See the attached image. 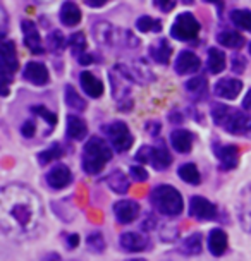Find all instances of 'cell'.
Instances as JSON below:
<instances>
[{
    "label": "cell",
    "mask_w": 251,
    "mask_h": 261,
    "mask_svg": "<svg viewBox=\"0 0 251 261\" xmlns=\"http://www.w3.org/2000/svg\"><path fill=\"white\" fill-rule=\"evenodd\" d=\"M43 220L40 196L22 184H9L0 191V227L14 241H26L38 234Z\"/></svg>",
    "instance_id": "1"
},
{
    "label": "cell",
    "mask_w": 251,
    "mask_h": 261,
    "mask_svg": "<svg viewBox=\"0 0 251 261\" xmlns=\"http://www.w3.org/2000/svg\"><path fill=\"white\" fill-rule=\"evenodd\" d=\"M212 119L215 125L225 129L229 134L236 136H249L251 138V115L243 110L231 109L227 105H213Z\"/></svg>",
    "instance_id": "2"
},
{
    "label": "cell",
    "mask_w": 251,
    "mask_h": 261,
    "mask_svg": "<svg viewBox=\"0 0 251 261\" xmlns=\"http://www.w3.org/2000/svg\"><path fill=\"white\" fill-rule=\"evenodd\" d=\"M112 144L107 143L104 138H90L83 148V170L88 175H98L104 172L107 163L112 160Z\"/></svg>",
    "instance_id": "3"
},
{
    "label": "cell",
    "mask_w": 251,
    "mask_h": 261,
    "mask_svg": "<svg viewBox=\"0 0 251 261\" xmlns=\"http://www.w3.org/2000/svg\"><path fill=\"white\" fill-rule=\"evenodd\" d=\"M93 36H95L96 43L107 48H126L134 50L139 46V40L128 30H120L105 21H98L91 28Z\"/></svg>",
    "instance_id": "4"
},
{
    "label": "cell",
    "mask_w": 251,
    "mask_h": 261,
    "mask_svg": "<svg viewBox=\"0 0 251 261\" xmlns=\"http://www.w3.org/2000/svg\"><path fill=\"white\" fill-rule=\"evenodd\" d=\"M150 203L157 212L165 217H178L183 213L184 208L183 196L169 184H160L153 188L150 193Z\"/></svg>",
    "instance_id": "5"
},
{
    "label": "cell",
    "mask_w": 251,
    "mask_h": 261,
    "mask_svg": "<svg viewBox=\"0 0 251 261\" xmlns=\"http://www.w3.org/2000/svg\"><path fill=\"white\" fill-rule=\"evenodd\" d=\"M110 79V88H112V95L117 101L119 110H131L133 109V98H131V86L134 81L126 74L119 65H115L112 71L109 72Z\"/></svg>",
    "instance_id": "6"
},
{
    "label": "cell",
    "mask_w": 251,
    "mask_h": 261,
    "mask_svg": "<svg viewBox=\"0 0 251 261\" xmlns=\"http://www.w3.org/2000/svg\"><path fill=\"white\" fill-rule=\"evenodd\" d=\"M0 59H2V64H0V74H2V95L6 96L9 93V85L12 81L14 72L19 69V62H17V54H16V45L11 40H4L2 45H0Z\"/></svg>",
    "instance_id": "7"
},
{
    "label": "cell",
    "mask_w": 251,
    "mask_h": 261,
    "mask_svg": "<svg viewBox=\"0 0 251 261\" xmlns=\"http://www.w3.org/2000/svg\"><path fill=\"white\" fill-rule=\"evenodd\" d=\"M104 133H105V136L109 138V143L112 144L114 151H117V153L128 151L134 143L131 130H129L128 124L122 122V120H115L112 124L104 125Z\"/></svg>",
    "instance_id": "8"
},
{
    "label": "cell",
    "mask_w": 251,
    "mask_h": 261,
    "mask_svg": "<svg viewBox=\"0 0 251 261\" xmlns=\"http://www.w3.org/2000/svg\"><path fill=\"white\" fill-rule=\"evenodd\" d=\"M202 24L191 12H183L175 17L174 24L170 26V35L172 38L179 41H193L199 35Z\"/></svg>",
    "instance_id": "9"
},
{
    "label": "cell",
    "mask_w": 251,
    "mask_h": 261,
    "mask_svg": "<svg viewBox=\"0 0 251 261\" xmlns=\"http://www.w3.org/2000/svg\"><path fill=\"white\" fill-rule=\"evenodd\" d=\"M136 160L148 163L155 170H165L170 167L172 155L164 144H157V146H141L136 153Z\"/></svg>",
    "instance_id": "10"
},
{
    "label": "cell",
    "mask_w": 251,
    "mask_h": 261,
    "mask_svg": "<svg viewBox=\"0 0 251 261\" xmlns=\"http://www.w3.org/2000/svg\"><path fill=\"white\" fill-rule=\"evenodd\" d=\"M189 215L196 220H217L218 217V210L212 201H208L203 196H193L189 199Z\"/></svg>",
    "instance_id": "11"
},
{
    "label": "cell",
    "mask_w": 251,
    "mask_h": 261,
    "mask_svg": "<svg viewBox=\"0 0 251 261\" xmlns=\"http://www.w3.org/2000/svg\"><path fill=\"white\" fill-rule=\"evenodd\" d=\"M213 153H215L217 160H218V167L222 170H232L238 167L239 163V148L234 146V144H220L215 143L213 144Z\"/></svg>",
    "instance_id": "12"
},
{
    "label": "cell",
    "mask_w": 251,
    "mask_h": 261,
    "mask_svg": "<svg viewBox=\"0 0 251 261\" xmlns=\"http://www.w3.org/2000/svg\"><path fill=\"white\" fill-rule=\"evenodd\" d=\"M21 30H22V38H24L26 48L35 55L43 54L45 48H43V45H41V36H40V31L35 22L30 19H22Z\"/></svg>",
    "instance_id": "13"
},
{
    "label": "cell",
    "mask_w": 251,
    "mask_h": 261,
    "mask_svg": "<svg viewBox=\"0 0 251 261\" xmlns=\"http://www.w3.org/2000/svg\"><path fill=\"white\" fill-rule=\"evenodd\" d=\"M117 65L133 79L134 83H141V85H145V83L153 79V72L148 69L145 60H131V62H120Z\"/></svg>",
    "instance_id": "14"
},
{
    "label": "cell",
    "mask_w": 251,
    "mask_h": 261,
    "mask_svg": "<svg viewBox=\"0 0 251 261\" xmlns=\"http://www.w3.org/2000/svg\"><path fill=\"white\" fill-rule=\"evenodd\" d=\"M114 217L120 225L133 223L139 217V204L133 199H120L114 204Z\"/></svg>",
    "instance_id": "15"
},
{
    "label": "cell",
    "mask_w": 251,
    "mask_h": 261,
    "mask_svg": "<svg viewBox=\"0 0 251 261\" xmlns=\"http://www.w3.org/2000/svg\"><path fill=\"white\" fill-rule=\"evenodd\" d=\"M238 218L243 230L251 236V182L241 191L238 201Z\"/></svg>",
    "instance_id": "16"
},
{
    "label": "cell",
    "mask_w": 251,
    "mask_h": 261,
    "mask_svg": "<svg viewBox=\"0 0 251 261\" xmlns=\"http://www.w3.org/2000/svg\"><path fill=\"white\" fill-rule=\"evenodd\" d=\"M202 67V60L196 54L189 52V50H184L178 55L175 59V64H174V69L179 76H188V74H194L199 71Z\"/></svg>",
    "instance_id": "17"
},
{
    "label": "cell",
    "mask_w": 251,
    "mask_h": 261,
    "mask_svg": "<svg viewBox=\"0 0 251 261\" xmlns=\"http://www.w3.org/2000/svg\"><path fill=\"white\" fill-rule=\"evenodd\" d=\"M241 90H243V83L236 77H222L213 86V93L218 98H224V100H234V98H238Z\"/></svg>",
    "instance_id": "18"
},
{
    "label": "cell",
    "mask_w": 251,
    "mask_h": 261,
    "mask_svg": "<svg viewBox=\"0 0 251 261\" xmlns=\"http://www.w3.org/2000/svg\"><path fill=\"white\" fill-rule=\"evenodd\" d=\"M22 77L35 86H45L50 81V74L45 64L41 62H28L22 72Z\"/></svg>",
    "instance_id": "19"
},
{
    "label": "cell",
    "mask_w": 251,
    "mask_h": 261,
    "mask_svg": "<svg viewBox=\"0 0 251 261\" xmlns=\"http://www.w3.org/2000/svg\"><path fill=\"white\" fill-rule=\"evenodd\" d=\"M119 246L128 253H141L148 248V239L141 232H124L119 237Z\"/></svg>",
    "instance_id": "20"
},
{
    "label": "cell",
    "mask_w": 251,
    "mask_h": 261,
    "mask_svg": "<svg viewBox=\"0 0 251 261\" xmlns=\"http://www.w3.org/2000/svg\"><path fill=\"white\" fill-rule=\"evenodd\" d=\"M71 180H72L71 170H69V167L62 165V163H59V165H55L54 169L46 172V184L52 189H64L66 186H69Z\"/></svg>",
    "instance_id": "21"
},
{
    "label": "cell",
    "mask_w": 251,
    "mask_h": 261,
    "mask_svg": "<svg viewBox=\"0 0 251 261\" xmlns=\"http://www.w3.org/2000/svg\"><path fill=\"white\" fill-rule=\"evenodd\" d=\"M59 19H60V22H62L64 26H67V28L78 26V24H80V21H81V9L78 7L76 2L67 0V2H64L62 7H60Z\"/></svg>",
    "instance_id": "22"
},
{
    "label": "cell",
    "mask_w": 251,
    "mask_h": 261,
    "mask_svg": "<svg viewBox=\"0 0 251 261\" xmlns=\"http://www.w3.org/2000/svg\"><path fill=\"white\" fill-rule=\"evenodd\" d=\"M80 83H81L83 91H85L90 98H100L104 95V85H102L100 79L96 76H93L91 72H88V71L81 72Z\"/></svg>",
    "instance_id": "23"
},
{
    "label": "cell",
    "mask_w": 251,
    "mask_h": 261,
    "mask_svg": "<svg viewBox=\"0 0 251 261\" xmlns=\"http://www.w3.org/2000/svg\"><path fill=\"white\" fill-rule=\"evenodd\" d=\"M227 244H229V239H227V234L222 228H213L208 234V251L213 256H222L227 251Z\"/></svg>",
    "instance_id": "24"
},
{
    "label": "cell",
    "mask_w": 251,
    "mask_h": 261,
    "mask_svg": "<svg viewBox=\"0 0 251 261\" xmlns=\"http://www.w3.org/2000/svg\"><path fill=\"white\" fill-rule=\"evenodd\" d=\"M170 144L175 151L189 153L193 148V134L186 129H175L170 133Z\"/></svg>",
    "instance_id": "25"
},
{
    "label": "cell",
    "mask_w": 251,
    "mask_h": 261,
    "mask_svg": "<svg viewBox=\"0 0 251 261\" xmlns=\"http://www.w3.org/2000/svg\"><path fill=\"white\" fill-rule=\"evenodd\" d=\"M170 55H172V46H170V43L165 38L157 40V43H153L150 46V57H152V60H153V62H157V64H160V65L169 64Z\"/></svg>",
    "instance_id": "26"
},
{
    "label": "cell",
    "mask_w": 251,
    "mask_h": 261,
    "mask_svg": "<svg viewBox=\"0 0 251 261\" xmlns=\"http://www.w3.org/2000/svg\"><path fill=\"white\" fill-rule=\"evenodd\" d=\"M88 134V125L78 115H67V136L74 141H81Z\"/></svg>",
    "instance_id": "27"
},
{
    "label": "cell",
    "mask_w": 251,
    "mask_h": 261,
    "mask_svg": "<svg viewBox=\"0 0 251 261\" xmlns=\"http://www.w3.org/2000/svg\"><path fill=\"white\" fill-rule=\"evenodd\" d=\"M179 253L184 254V256H196L202 253L203 249V237L202 234H191L189 237H186V239L179 244Z\"/></svg>",
    "instance_id": "28"
},
{
    "label": "cell",
    "mask_w": 251,
    "mask_h": 261,
    "mask_svg": "<svg viewBox=\"0 0 251 261\" xmlns=\"http://www.w3.org/2000/svg\"><path fill=\"white\" fill-rule=\"evenodd\" d=\"M217 41L222 46H225V48H232V50H238L244 45L243 35H239L238 31H232V30H224L218 33Z\"/></svg>",
    "instance_id": "29"
},
{
    "label": "cell",
    "mask_w": 251,
    "mask_h": 261,
    "mask_svg": "<svg viewBox=\"0 0 251 261\" xmlns=\"http://www.w3.org/2000/svg\"><path fill=\"white\" fill-rule=\"evenodd\" d=\"M107 184L109 188L117 194H126L129 191V179L122 170H114L107 177Z\"/></svg>",
    "instance_id": "30"
},
{
    "label": "cell",
    "mask_w": 251,
    "mask_h": 261,
    "mask_svg": "<svg viewBox=\"0 0 251 261\" xmlns=\"http://www.w3.org/2000/svg\"><path fill=\"white\" fill-rule=\"evenodd\" d=\"M207 65H208V71H210V74H220L225 69V54L222 52V50L215 48V46L208 48Z\"/></svg>",
    "instance_id": "31"
},
{
    "label": "cell",
    "mask_w": 251,
    "mask_h": 261,
    "mask_svg": "<svg viewBox=\"0 0 251 261\" xmlns=\"http://www.w3.org/2000/svg\"><path fill=\"white\" fill-rule=\"evenodd\" d=\"M208 90V81L205 76H194L186 83V91L189 93L193 98H203L207 95Z\"/></svg>",
    "instance_id": "32"
},
{
    "label": "cell",
    "mask_w": 251,
    "mask_h": 261,
    "mask_svg": "<svg viewBox=\"0 0 251 261\" xmlns=\"http://www.w3.org/2000/svg\"><path fill=\"white\" fill-rule=\"evenodd\" d=\"M178 175L184 180L186 184L198 186L199 182H202V175H199V170L194 163H184V165H181L179 170H178Z\"/></svg>",
    "instance_id": "33"
},
{
    "label": "cell",
    "mask_w": 251,
    "mask_h": 261,
    "mask_svg": "<svg viewBox=\"0 0 251 261\" xmlns=\"http://www.w3.org/2000/svg\"><path fill=\"white\" fill-rule=\"evenodd\" d=\"M66 45H67V40H66V36H64L62 31L55 30L46 36V48L55 55L62 54L64 50H66Z\"/></svg>",
    "instance_id": "34"
},
{
    "label": "cell",
    "mask_w": 251,
    "mask_h": 261,
    "mask_svg": "<svg viewBox=\"0 0 251 261\" xmlns=\"http://www.w3.org/2000/svg\"><path fill=\"white\" fill-rule=\"evenodd\" d=\"M67 45H69V48H71V54L74 55V57L80 59L81 55L86 54L88 41H86V36L83 35V33H74V35L69 36Z\"/></svg>",
    "instance_id": "35"
},
{
    "label": "cell",
    "mask_w": 251,
    "mask_h": 261,
    "mask_svg": "<svg viewBox=\"0 0 251 261\" xmlns=\"http://www.w3.org/2000/svg\"><path fill=\"white\" fill-rule=\"evenodd\" d=\"M64 98H66V103L69 109L76 110V112H81L86 109V101L83 100V96L74 90L72 86H66V90H64Z\"/></svg>",
    "instance_id": "36"
},
{
    "label": "cell",
    "mask_w": 251,
    "mask_h": 261,
    "mask_svg": "<svg viewBox=\"0 0 251 261\" xmlns=\"http://www.w3.org/2000/svg\"><path fill=\"white\" fill-rule=\"evenodd\" d=\"M231 21L234 26L251 33V11H246V9H234V11L231 12Z\"/></svg>",
    "instance_id": "37"
},
{
    "label": "cell",
    "mask_w": 251,
    "mask_h": 261,
    "mask_svg": "<svg viewBox=\"0 0 251 261\" xmlns=\"http://www.w3.org/2000/svg\"><path fill=\"white\" fill-rule=\"evenodd\" d=\"M136 28L138 31L141 33H160L162 31V22L159 19L152 16H141L139 19L136 21Z\"/></svg>",
    "instance_id": "38"
},
{
    "label": "cell",
    "mask_w": 251,
    "mask_h": 261,
    "mask_svg": "<svg viewBox=\"0 0 251 261\" xmlns=\"http://www.w3.org/2000/svg\"><path fill=\"white\" fill-rule=\"evenodd\" d=\"M62 155H64L62 146H60L59 143H54L52 146L48 148V150H43V151L40 153V155H38V163H40V165H46V163L57 160V158H62Z\"/></svg>",
    "instance_id": "39"
},
{
    "label": "cell",
    "mask_w": 251,
    "mask_h": 261,
    "mask_svg": "<svg viewBox=\"0 0 251 261\" xmlns=\"http://www.w3.org/2000/svg\"><path fill=\"white\" fill-rule=\"evenodd\" d=\"M30 112L33 115H36V117H40V119H43L46 124H48V129H52L55 124H57V115L54 114L52 110H48L46 107L43 105H35V107H31Z\"/></svg>",
    "instance_id": "40"
},
{
    "label": "cell",
    "mask_w": 251,
    "mask_h": 261,
    "mask_svg": "<svg viewBox=\"0 0 251 261\" xmlns=\"http://www.w3.org/2000/svg\"><path fill=\"white\" fill-rule=\"evenodd\" d=\"M86 248L91 251V253H104L105 251V239L100 232H91L90 236L86 237Z\"/></svg>",
    "instance_id": "41"
},
{
    "label": "cell",
    "mask_w": 251,
    "mask_h": 261,
    "mask_svg": "<svg viewBox=\"0 0 251 261\" xmlns=\"http://www.w3.org/2000/svg\"><path fill=\"white\" fill-rule=\"evenodd\" d=\"M231 67H232V72H234V74H243L244 69H246V59L243 57V55L234 54V55H232Z\"/></svg>",
    "instance_id": "42"
},
{
    "label": "cell",
    "mask_w": 251,
    "mask_h": 261,
    "mask_svg": "<svg viewBox=\"0 0 251 261\" xmlns=\"http://www.w3.org/2000/svg\"><path fill=\"white\" fill-rule=\"evenodd\" d=\"M129 174H131V177L136 182H145L148 179V172L139 165H133L131 169H129Z\"/></svg>",
    "instance_id": "43"
},
{
    "label": "cell",
    "mask_w": 251,
    "mask_h": 261,
    "mask_svg": "<svg viewBox=\"0 0 251 261\" xmlns=\"http://www.w3.org/2000/svg\"><path fill=\"white\" fill-rule=\"evenodd\" d=\"M175 4H178V0H153V6L160 12H170L175 7Z\"/></svg>",
    "instance_id": "44"
},
{
    "label": "cell",
    "mask_w": 251,
    "mask_h": 261,
    "mask_svg": "<svg viewBox=\"0 0 251 261\" xmlns=\"http://www.w3.org/2000/svg\"><path fill=\"white\" fill-rule=\"evenodd\" d=\"M178 237H179V230L178 228H174V225H167L164 230H162V239L167 241V242L178 241Z\"/></svg>",
    "instance_id": "45"
},
{
    "label": "cell",
    "mask_w": 251,
    "mask_h": 261,
    "mask_svg": "<svg viewBox=\"0 0 251 261\" xmlns=\"http://www.w3.org/2000/svg\"><path fill=\"white\" fill-rule=\"evenodd\" d=\"M35 130H36V124H35V120H26L24 124H22V127H21V134L24 138H33L35 136Z\"/></svg>",
    "instance_id": "46"
},
{
    "label": "cell",
    "mask_w": 251,
    "mask_h": 261,
    "mask_svg": "<svg viewBox=\"0 0 251 261\" xmlns=\"http://www.w3.org/2000/svg\"><path fill=\"white\" fill-rule=\"evenodd\" d=\"M110 0H85V4L88 7H91V9H102L104 6H107Z\"/></svg>",
    "instance_id": "47"
},
{
    "label": "cell",
    "mask_w": 251,
    "mask_h": 261,
    "mask_svg": "<svg viewBox=\"0 0 251 261\" xmlns=\"http://www.w3.org/2000/svg\"><path fill=\"white\" fill-rule=\"evenodd\" d=\"M0 14H2V31H0V36H2V38H6V35H7V24H9L6 9H4V7L0 9Z\"/></svg>",
    "instance_id": "48"
},
{
    "label": "cell",
    "mask_w": 251,
    "mask_h": 261,
    "mask_svg": "<svg viewBox=\"0 0 251 261\" xmlns=\"http://www.w3.org/2000/svg\"><path fill=\"white\" fill-rule=\"evenodd\" d=\"M66 239H67V241H66V246H67L69 249H74L78 244H80V236H78V234H71V236H67Z\"/></svg>",
    "instance_id": "49"
},
{
    "label": "cell",
    "mask_w": 251,
    "mask_h": 261,
    "mask_svg": "<svg viewBox=\"0 0 251 261\" xmlns=\"http://www.w3.org/2000/svg\"><path fill=\"white\" fill-rule=\"evenodd\" d=\"M146 129H148V133L155 136V134H159V130H160V124L153 120V122H148V124H146Z\"/></svg>",
    "instance_id": "50"
},
{
    "label": "cell",
    "mask_w": 251,
    "mask_h": 261,
    "mask_svg": "<svg viewBox=\"0 0 251 261\" xmlns=\"http://www.w3.org/2000/svg\"><path fill=\"white\" fill-rule=\"evenodd\" d=\"M155 223H157V220L155 218H153L152 215H148V218L145 222H143V228H145V230H152V228H155Z\"/></svg>",
    "instance_id": "51"
},
{
    "label": "cell",
    "mask_w": 251,
    "mask_h": 261,
    "mask_svg": "<svg viewBox=\"0 0 251 261\" xmlns=\"http://www.w3.org/2000/svg\"><path fill=\"white\" fill-rule=\"evenodd\" d=\"M243 107H244L246 110L251 112V90H248V93H246V96H244V100H243Z\"/></svg>",
    "instance_id": "52"
},
{
    "label": "cell",
    "mask_w": 251,
    "mask_h": 261,
    "mask_svg": "<svg viewBox=\"0 0 251 261\" xmlns=\"http://www.w3.org/2000/svg\"><path fill=\"white\" fill-rule=\"evenodd\" d=\"M40 261H62V259H60V256H59V254H55V253H48V254H45L43 258H41Z\"/></svg>",
    "instance_id": "53"
},
{
    "label": "cell",
    "mask_w": 251,
    "mask_h": 261,
    "mask_svg": "<svg viewBox=\"0 0 251 261\" xmlns=\"http://www.w3.org/2000/svg\"><path fill=\"white\" fill-rule=\"evenodd\" d=\"M126 261H146V259H143V258H133V259H126Z\"/></svg>",
    "instance_id": "54"
},
{
    "label": "cell",
    "mask_w": 251,
    "mask_h": 261,
    "mask_svg": "<svg viewBox=\"0 0 251 261\" xmlns=\"http://www.w3.org/2000/svg\"><path fill=\"white\" fill-rule=\"evenodd\" d=\"M203 2H208V4H217L218 0H203Z\"/></svg>",
    "instance_id": "55"
},
{
    "label": "cell",
    "mask_w": 251,
    "mask_h": 261,
    "mask_svg": "<svg viewBox=\"0 0 251 261\" xmlns=\"http://www.w3.org/2000/svg\"><path fill=\"white\" fill-rule=\"evenodd\" d=\"M183 2H184V4H188V6H189V4H193V0H183Z\"/></svg>",
    "instance_id": "56"
},
{
    "label": "cell",
    "mask_w": 251,
    "mask_h": 261,
    "mask_svg": "<svg viewBox=\"0 0 251 261\" xmlns=\"http://www.w3.org/2000/svg\"><path fill=\"white\" fill-rule=\"evenodd\" d=\"M249 55H251V43H249Z\"/></svg>",
    "instance_id": "57"
}]
</instances>
